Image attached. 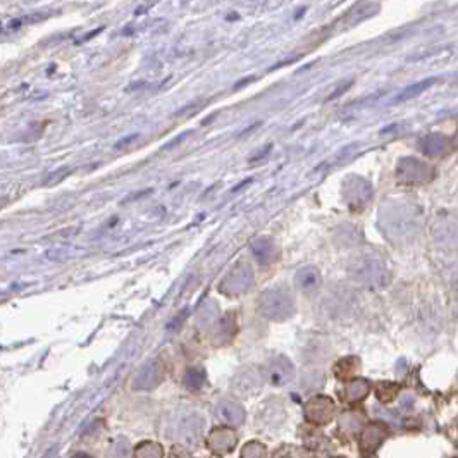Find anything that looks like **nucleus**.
<instances>
[{
  "label": "nucleus",
  "mask_w": 458,
  "mask_h": 458,
  "mask_svg": "<svg viewBox=\"0 0 458 458\" xmlns=\"http://www.w3.org/2000/svg\"><path fill=\"white\" fill-rule=\"evenodd\" d=\"M350 274L358 283L365 284L369 288H384L390 283V271L384 266L381 259L374 255L357 257L350 264Z\"/></svg>",
  "instance_id": "obj_1"
},
{
  "label": "nucleus",
  "mask_w": 458,
  "mask_h": 458,
  "mask_svg": "<svg viewBox=\"0 0 458 458\" xmlns=\"http://www.w3.org/2000/svg\"><path fill=\"white\" fill-rule=\"evenodd\" d=\"M259 309L271 320H284L295 313L293 297L284 288L276 286L264 291L259 298Z\"/></svg>",
  "instance_id": "obj_2"
},
{
  "label": "nucleus",
  "mask_w": 458,
  "mask_h": 458,
  "mask_svg": "<svg viewBox=\"0 0 458 458\" xmlns=\"http://www.w3.org/2000/svg\"><path fill=\"white\" fill-rule=\"evenodd\" d=\"M253 284V273L248 264L239 262L229 271V274L223 280L219 290L228 297H239L248 291Z\"/></svg>",
  "instance_id": "obj_3"
},
{
  "label": "nucleus",
  "mask_w": 458,
  "mask_h": 458,
  "mask_svg": "<svg viewBox=\"0 0 458 458\" xmlns=\"http://www.w3.org/2000/svg\"><path fill=\"white\" fill-rule=\"evenodd\" d=\"M205 422L199 414H183L174 424V439L181 445H196L203 434Z\"/></svg>",
  "instance_id": "obj_4"
},
{
  "label": "nucleus",
  "mask_w": 458,
  "mask_h": 458,
  "mask_svg": "<svg viewBox=\"0 0 458 458\" xmlns=\"http://www.w3.org/2000/svg\"><path fill=\"white\" fill-rule=\"evenodd\" d=\"M343 195L351 210H360L372 199V186L364 178L350 176L343 185Z\"/></svg>",
  "instance_id": "obj_5"
},
{
  "label": "nucleus",
  "mask_w": 458,
  "mask_h": 458,
  "mask_svg": "<svg viewBox=\"0 0 458 458\" xmlns=\"http://www.w3.org/2000/svg\"><path fill=\"white\" fill-rule=\"evenodd\" d=\"M383 221H386V224L390 226V235L398 236V238H405V236L408 235H414L417 217H415L414 210L407 209V207L396 205L390 210L386 219Z\"/></svg>",
  "instance_id": "obj_6"
},
{
  "label": "nucleus",
  "mask_w": 458,
  "mask_h": 458,
  "mask_svg": "<svg viewBox=\"0 0 458 458\" xmlns=\"http://www.w3.org/2000/svg\"><path fill=\"white\" fill-rule=\"evenodd\" d=\"M432 174L434 171L428 164L412 157L401 158L396 169L398 179L403 183H425L432 178Z\"/></svg>",
  "instance_id": "obj_7"
},
{
  "label": "nucleus",
  "mask_w": 458,
  "mask_h": 458,
  "mask_svg": "<svg viewBox=\"0 0 458 458\" xmlns=\"http://www.w3.org/2000/svg\"><path fill=\"white\" fill-rule=\"evenodd\" d=\"M334 410H336V407H334L333 400L327 396L310 398L304 407L306 421L317 425L327 424L333 419Z\"/></svg>",
  "instance_id": "obj_8"
},
{
  "label": "nucleus",
  "mask_w": 458,
  "mask_h": 458,
  "mask_svg": "<svg viewBox=\"0 0 458 458\" xmlns=\"http://www.w3.org/2000/svg\"><path fill=\"white\" fill-rule=\"evenodd\" d=\"M164 378H165L164 364L155 358V360L147 362V364L140 369L138 374H136V378H135V383H133V386H135V390H140V391L155 390L158 384L164 381Z\"/></svg>",
  "instance_id": "obj_9"
},
{
  "label": "nucleus",
  "mask_w": 458,
  "mask_h": 458,
  "mask_svg": "<svg viewBox=\"0 0 458 458\" xmlns=\"http://www.w3.org/2000/svg\"><path fill=\"white\" fill-rule=\"evenodd\" d=\"M236 446V434L232 429L216 428L207 436V448L217 457L231 453Z\"/></svg>",
  "instance_id": "obj_10"
},
{
  "label": "nucleus",
  "mask_w": 458,
  "mask_h": 458,
  "mask_svg": "<svg viewBox=\"0 0 458 458\" xmlns=\"http://www.w3.org/2000/svg\"><path fill=\"white\" fill-rule=\"evenodd\" d=\"M250 252H252L253 259L260 264V266H269V264L276 262L277 255V245L273 238L269 236H262V238H257L255 241L250 245Z\"/></svg>",
  "instance_id": "obj_11"
},
{
  "label": "nucleus",
  "mask_w": 458,
  "mask_h": 458,
  "mask_svg": "<svg viewBox=\"0 0 458 458\" xmlns=\"http://www.w3.org/2000/svg\"><path fill=\"white\" fill-rule=\"evenodd\" d=\"M266 374L271 384H274V386H283V384L291 381V378H293L295 374V369L288 358L277 357L269 362Z\"/></svg>",
  "instance_id": "obj_12"
},
{
  "label": "nucleus",
  "mask_w": 458,
  "mask_h": 458,
  "mask_svg": "<svg viewBox=\"0 0 458 458\" xmlns=\"http://www.w3.org/2000/svg\"><path fill=\"white\" fill-rule=\"evenodd\" d=\"M216 415L221 422L232 425V428H238V425L245 422V410H243V407L231 400L221 401L216 407Z\"/></svg>",
  "instance_id": "obj_13"
},
{
  "label": "nucleus",
  "mask_w": 458,
  "mask_h": 458,
  "mask_svg": "<svg viewBox=\"0 0 458 458\" xmlns=\"http://www.w3.org/2000/svg\"><path fill=\"white\" fill-rule=\"evenodd\" d=\"M387 436V429L384 424H379V422H376V424H371L367 425V428L362 431V436H360V448L362 452L365 453H372L374 450H378L379 446H381V443L384 441V438Z\"/></svg>",
  "instance_id": "obj_14"
},
{
  "label": "nucleus",
  "mask_w": 458,
  "mask_h": 458,
  "mask_svg": "<svg viewBox=\"0 0 458 458\" xmlns=\"http://www.w3.org/2000/svg\"><path fill=\"white\" fill-rule=\"evenodd\" d=\"M295 283H297L298 290L310 293V291H315L317 288L322 284V276H320L319 269L313 266H305L302 269L297 271V276H295Z\"/></svg>",
  "instance_id": "obj_15"
},
{
  "label": "nucleus",
  "mask_w": 458,
  "mask_h": 458,
  "mask_svg": "<svg viewBox=\"0 0 458 458\" xmlns=\"http://www.w3.org/2000/svg\"><path fill=\"white\" fill-rule=\"evenodd\" d=\"M369 391H371V384L365 379H355V381L348 383L347 390H345V398L354 403V401L364 400L369 394Z\"/></svg>",
  "instance_id": "obj_16"
},
{
  "label": "nucleus",
  "mask_w": 458,
  "mask_h": 458,
  "mask_svg": "<svg viewBox=\"0 0 458 458\" xmlns=\"http://www.w3.org/2000/svg\"><path fill=\"white\" fill-rule=\"evenodd\" d=\"M133 458H164V448L155 441H143L135 448Z\"/></svg>",
  "instance_id": "obj_17"
},
{
  "label": "nucleus",
  "mask_w": 458,
  "mask_h": 458,
  "mask_svg": "<svg viewBox=\"0 0 458 458\" xmlns=\"http://www.w3.org/2000/svg\"><path fill=\"white\" fill-rule=\"evenodd\" d=\"M205 371L203 369H199V367H193V369H188V372L185 374V379H183V383H185V386L188 387L190 391H199L202 390L203 384H205Z\"/></svg>",
  "instance_id": "obj_18"
},
{
  "label": "nucleus",
  "mask_w": 458,
  "mask_h": 458,
  "mask_svg": "<svg viewBox=\"0 0 458 458\" xmlns=\"http://www.w3.org/2000/svg\"><path fill=\"white\" fill-rule=\"evenodd\" d=\"M436 236L441 238L445 243H457L458 245V223L457 221H443L441 226L434 229Z\"/></svg>",
  "instance_id": "obj_19"
},
{
  "label": "nucleus",
  "mask_w": 458,
  "mask_h": 458,
  "mask_svg": "<svg viewBox=\"0 0 458 458\" xmlns=\"http://www.w3.org/2000/svg\"><path fill=\"white\" fill-rule=\"evenodd\" d=\"M357 369H358L357 358H354V357L343 358V360L338 362L336 367H334V374H336L340 379H347V378H350V376H354Z\"/></svg>",
  "instance_id": "obj_20"
},
{
  "label": "nucleus",
  "mask_w": 458,
  "mask_h": 458,
  "mask_svg": "<svg viewBox=\"0 0 458 458\" xmlns=\"http://www.w3.org/2000/svg\"><path fill=\"white\" fill-rule=\"evenodd\" d=\"M421 147L422 150L428 154H439L443 152V150H446V140L438 135L425 136L424 140H421Z\"/></svg>",
  "instance_id": "obj_21"
},
{
  "label": "nucleus",
  "mask_w": 458,
  "mask_h": 458,
  "mask_svg": "<svg viewBox=\"0 0 458 458\" xmlns=\"http://www.w3.org/2000/svg\"><path fill=\"white\" fill-rule=\"evenodd\" d=\"M241 458H267L266 446L257 441L248 443V445H245V448L241 450Z\"/></svg>",
  "instance_id": "obj_22"
},
{
  "label": "nucleus",
  "mask_w": 458,
  "mask_h": 458,
  "mask_svg": "<svg viewBox=\"0 0 458 458\" xmlns=\"http://www.w3.org/2000/svg\"><path fill=\"white\" fill-rule=\"evenodd\" d=\"M398 393V386L393 383H381L378 386V390H376V394H378V398L384 403H387V401L393 400L394 396H396Z\"/></svg>",
  "instance_id": "obj_23"
},
{
  "label": "nucleus",
  "mask_w": 458,
  "mask_h": 458,
  "mask_svg": "<svg viewBox=\"0 0 458 458\" xmlns=\"http://www.w3.org/2000/svg\"><path fill=\"white\" fill-rule=\"evenodd\" d=\"M128 452H129L128 443L122 439V441H116L114 445L111 446V450H109L107 453V458H126L128 457Z\"/></svg>",
  "instance_id": "obj_24"
},
{
  "label": "nucleus",
  "mask_w": 458,
  "mask_h": 458,
  "mask_svg": "<svg viewBox=\"0 0 458 458\" xmlns=\"http://www.w3.org/2000/svg\"><path fill=\"white\" fill-rule=\"evenodd\" d=\"M355 414H345L341 419V428L347 429V431H355V429L360 425V419L354 417Z\"/></svg>",
  "instance_id": "obj_25"
},
{
  "label": "nucleus",
  "mask_w": 458,
  "mask_h": 458,
  "mask_svg": "<svg viewBox=\"0 0 458 458\" xmlns=\"http://www.w3.org/2000/svg\"><path fill=\"white\" fill-rule=\"evenodd\" d=\"M138 140H140V135H128V136H126V138L119 140V142L114 145V149L116 150H121V149L125 150V149H128V147L131 145V143L138 142Z\"/></svg>",
  "instance_id": "obj_26"
},
{
  "label": "nucleus",
  "mask_w": 458,
  "mask_h": 458,
  "mask_svg": "<svg viewBox=\"0 0 458 458\" xmlns=\"http://www.w3.org/2000/svg\"><path fill=\"white\" fill-rule=\"evenodd\" d=\"M428 84H429V81H424V83H421V84H419V86H412V88H408L407 91H403V93H401V97L398 98V100H405V98L414 97V95H417L419 91L424 90V88L428 86Z\"/></svg>",
  "instance_id": "obj_27"
},
{
  "label": "nucleus",
  "mask_w": 458,
  "mask_h": 458,
  "mask_svg": "<svg viewBox=\"0 0 458 458\" xmlns=\"http://www.w3.org/2000/svg\"><path fill=\"white\" fill-rule=\"evenodd\" d=\"M73 458H91L90 455H88V453H75V455H73Z\"/></svg>",
  "instance_id": "obj_28"
},
{
  "label": "nucleus",
  "mask_w": 458,
  "mask_h": 458,
  "mask_svg": "<svg viewBox=\"0 0 458 458\" xmlns=\"http://www.w3.org/2000/svg\"><path fill=\"white\" fill-rule=\"evenodd\" d=\"M455 143L458 145V133H457V136H455Z\"/></svg>",
  "instance_id": "obj_29"
}]
</instances>
